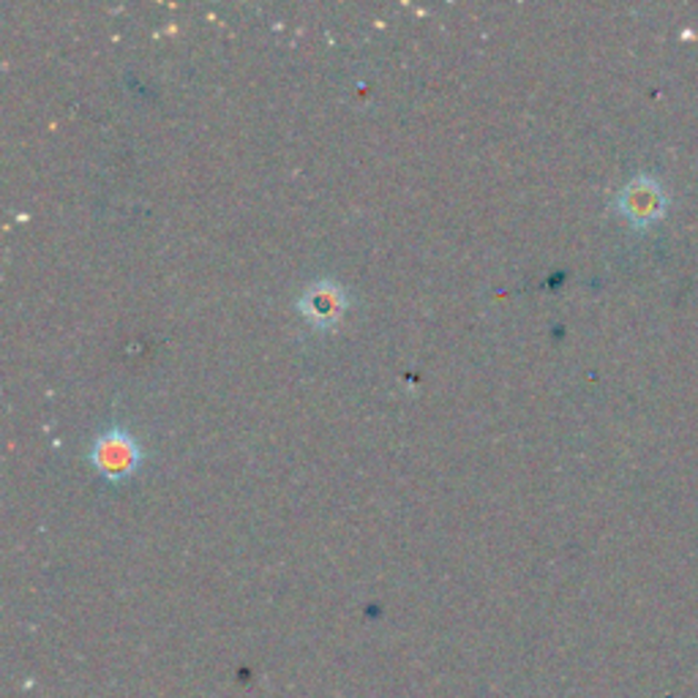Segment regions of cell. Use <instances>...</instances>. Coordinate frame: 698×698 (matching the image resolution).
Masks as SVG:
<instances>
[{
  "label": "cell",
  "mask_w": 698,
  "mask_h": 698,
  "mask_svg": "<svg viewBox=\"0 0 698 698\" xmlns=\"http://www.w3.org/2000/svg\"><path fill=\"white\" fill-rule=\"evenodd\" d=\"M90 465L99 469L107 480L120 483L140 467V448H137L134 437L126 435V431H107L93 442Z\"/></svg>",
  "instance_id": "6da1fadb"
},
{
  "label": "cell",
  "mask_w": 698,
  "mask_h": 698,
  "mask_svg": "<svg viewBox=\"0 0 698 698\" xmlns=\"http://www.w3.org/2000/svg\"><path fill=\"white\" fill-rule=\"evenodd\" d=\"M300 311L309 317L317 328L333 325L345 311V295L333 285H315L300 300Z\"/></svg>",
  "instance_id": "7a4b0ae2"
},
{
  "label": "cell",
  "mask_w": 698,
  "mask_h": 698,
  "mask_svg": "<svg viewBox=\"0 0 698 698\" xmlns=\"http://www.w3.org/2000/svg\"><path fill=\"white\" fill-rule=\"evenodd\" d=\"M658 205L660 191L655 189L652 180H636L622 195V208L630 216V221H649L652 216H658Z\"/></svg>",
  "instance_id": "3957f363"
}]
</instances>
